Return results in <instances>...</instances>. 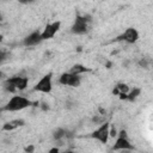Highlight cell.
<instances>
[{
	"mask_svg": "<svg viewBox=\"0 0 153 153\" xmlns=\"http://www.w3.org/2000/svg\"><path fill=\"white\" fill-rule=\"evenodd\" d=\"M29 78L24 75H13L11 78H6L2 81V86L7 92H16V91H24L27 87Z\"/></svg>",
	"mask_w": 153,
	"mask_h": 153,
	"instance_id": "obj_1",
	"label": "cell"
},
{
	"mask_svg": "<svg viewBox=\"0 0 153 153\" xmlns=\"http://www.w3.org/2000/svg\"><path fill=\"white\" fill-rule=\"evenodd\" d=\"M30 105H32L31 100L26 97L23 96H13L10 98V100L0 109V111H20L23 109L29 108Z\"/></svg>",
	"mask_w": 153,
	"mask_h": 153,
	"instance_id": "obj_2",
	"label": "cell"
},
{
	"mask_svg": "<svg viewBox=\"0 0 153 153\" xmlns=\"http://www.w3.org/2000/svg\"><path fill=\"white\" fill-rule=\"evenodd\" d=\"M91 19H88V17L86 16H76L74 22H73V25L71 27V32L74 33V35H84L87 32L88 30V22Z\"/></svg>",
	"mask_w": 153,
	"mask_h": 153,
	"instance_id": "obj_3",
	"label": "cell"
},
{
	"mask_svg": "<svg viewBox=\"0 0 153 153\" xmlns=\"http://www.w3.org/2000/svg\"><path fill=\"white\" fill-rule=\"evenodd\" d=\"M109 129H110V123L109 122H103L94 131H92L91 137L94 140H98L100 143H106L109 141L110 134H109Z\"/></svg>",
	"mask_w": 153,
	"mask_h": 153,
	"instance_id": "obj_4",
	"label": "cell"
},
{
	"mask_svg": "<svg viewBox=\"0 0 153 153\" xmlns=\"http://www.w3.org/2000/svg\"><path fill=\"white\" fill-rule=\"evenodd\" d=\"M33 90L37 92H42V93H50L53 90V74L48 73L43 75L38 80V82L33 86Z\"/></svg>",
	"mask_w": 153,
	"mask_h": 153,
	"instance_id": "obj_5",
	"label": "cell"
},
{
	"mask_svg": "<svg viewBox=\"0 0 153 153\" xmlns=\"http://www.w3.org/2000/svg\"><path fill=\"white\" fill-rule=\"evenodd\" d=\"M59 82L65 86H72V87H78L81 84V78L78 74H73L71 72L62 73L59 78Z\"/></svg>",
	"mask_w": 153,
	"mask_h": 153,
	"instance_id": "obj_6",
	"label": "cell"
},
{
	"mask_svg": "<svg viewBox=\"0 0 153 153\" xmlns=\"http://www.w3.org/2000/svg\"><path fill=\"white\" fill-rule=\"evenodd\" d=\"M61 27V22L60 20H56V22H53V23H49L45 25L44 30L41 32V36H42V39L45 41V39H50L53 38L56 32L60 30Z\"/></svg>",
	"mask_w": 153,
	"mask_h": 153,
	"instance_id": "obj_7",
	"label": "cell"
},
{
	"mask_svg": "<svg viewBox=\"0 0 153 153\" xmlns=\"http://www.w3.org/2000/svg\"><path fill=\"white\" fill-rule=\"evenodd\" d=\"M137 39H139V31L136 29H134V27L126 29L124 32L116 38V41H124V42H127L129 44L135 43Z\"/></svg>",
	"mask_w": 153,
	"mask_h": 153,
	"instance_id": "obj_8",
	"label": "cell"
},
{
	"mask_svg": "<svg viewBox=\"0 0 153 153\" xmlns=\"http://www.w3.org/2000/svg\"><path fill=\"white\" fill-rule=\"evenodd\" d=\"M114 151H131L134 149V146L130 143V141L128 140L127 136H121L117 135V139L112 146Z\"/></svg>",
	"mask_w": 153,
	"mask_h": 153,
	"instance_id": "obj_9",
	"label": "cell"
},
{
	"mask_svg": "<svg viewBox=\"0 0 153 153\" xmlns=\"http://www.w3.org/2000/svg\"><path fill=\"white\" fill-rule=\"evenodd\" d=\"M42 36H41V31L36 30V31H32L31 33H29L27 36L24 37L23 39V44L25 47H33V45H37L42 42Z\"/></svg>",
	"mask_w": 153,
	"mask_h": 153,
	"instance_id": "obj_10",
	"label": "cell"
},
{
	"mask_svg": "<svg viewBox=\"0 0 153 153\" xmlns=\"http://www.w3.org/2000/svg\"><path fill=\"white\" fill-rule=\"evenodd\" d=\"M24 124H25V122H24V120H22V118L12 120V121L6 122V123L2 126V130H5V131H12V130H14V129H17V128H19V127H23Z\"/></svg>",
	"mask_w": 153,
	"mask_h": 153,
	"instance_id": "obj_11",
	"label": "cell"
},
{
	"mask_svg": "<svg viewBox=\"0 0 153 153\" xmlns=\"http://www.w3.org/2000/svg\"><path fill=\"white\" fill-rule=\"evenodd\" d=\"M65 136H66V129L59 127V128H55V129L53 130V139H54L55 141H57V140H63Z\"/></svg>",
	"mask_w": 153,
	"mask_h": 153,
	"instance_id": "obj_12",
	"label": "cell"
},
{
	"mask_svg": "<svg viewBox=\"0 0 153 153\" xmlns=\"http://www.w3.org/2000/svg\"><path fill=\"white\" fill-rule=\"evenodd\" d=\"M90 69L88 68H86L85 66H82V65H80V63H76V65H74L72 68H71V73H73V74H78V75H80V74H82V73H85V72H88Z\"/></svg>",
	"mask_w": 153,
	"mask_h": 153,
	"instance_id": "obj_13",
	"label": "cell"
},
{
	"mask_svg": "<svg viewBox=\"0 0 153 153\" xmlns=\"http://www.w3.org/2000/svg\"><path fill=\"white\" fill-rule=\"evenodd\" d=\"M128 91H129V86H128L127 84H124V82H120V84H117V85L115 86L112 93L116 96V94H118V93H121V92L128 93Z\"/></svg>",
	"mask_w": 153,
	"mask_h": 153,
	"instance_id": "obj_14",
	"label": "cell"
},
{
	"mask_svg": "<svg viewBox=\"0 0 153 153\" xmlns=\"http://www.w3.org/2000/svg\"><path fill=\"white\" fill-rule=\"evenodd\" d=\"M141 93V88L139 87H134L131 91H128L127 93V100H130V102H134Z\"/></svg>",
	"mask_w": 153,
	"mask_h": 153,
	"instance_id": "obj_15",
	"label": "cell"
},
{
	"mask_svg": "<svg viewBox=\"0 0 153 153\" xmlns=\"http://www.w3.org/2000/svg\"><path fill=\"white\" fill-rule=\"evenodd\" d=\"M7 59H8V53H7L6 50L0 49V65H1L2 62H5Z\"/></svg>",
	"mask_w": 153,
	"mask_h": 153,
	"instance_id": "obj_16",
	"label": "cell"
},
{
	"mask_svg": "<svg viewBox=\"0 0 153 153\" xmlns=\"http://www.w3.org/2000/svg\"><path fill=\"white\" fill-rule=\"evenodd\" d=\"M139 66L142 67V68H148V67H149V61L143 57V59H141V60L139 61Z\"/></svg>",
	"mask_w": 153,
	"mask_h": 153,
	"instance_id": "obj_17",
	"label": "cell"
},
{
	"mask_svg": "<svg viewBox=\"0 0 153 153\" xmlns=\"http://www.w3.org/2000/svg\"><path fill=\"white\" fill-rule=\"evenodd\" d=\"M6 78H7V76H6V74H5V73H4V72L0 69V82H2V81L6 79Z\"/></svg>",
	"mask_w": 153,
	"mask_h": 153,
	"instance_id": "obj_18",
	"label": "cell"
},
{
	"mask_svg": "<svg viewBox=\"0 0 153 153\" xmlns=\"http://www.w3.org/2000/svg\"><path fill=\"white\" fill-rule=\"evenodd\" d=\"M20 4H24V5H27V4H31L33 0H18Z\"/></svg>",
	"mask_w": 153,
	"mask_h": 153,
	"instance_id": "obj_19",
	"label": "cell"
},
{
	"mask_svg": "<svg viewBox=\"0 0 153 153\" xmlns=\"http://www.w3.org/2000/svg\"><path fill=\"white\" fill-rule=\"evenodd\" d=\"M25 151H26V152H31V151H33V146H30V147H26V148H25Z\"/></svg>",
	"mask_w": 153,
	"mask_h": 153,
	"instance_id": "obj_20",
	"label": "cell"
},
{
	"mask_svg": "<svg viewBox=\"0 0 153 153\" xmlns=\"http://www.w3.org/2000/svg\"><path fill=\"white\" fill-rule=\"evenodd\" d=\"M49 152H59V148H57V147H55V148H51Z\"/></svg>",
	"mask_w": 153,
	"mask_h": 153,
	"instance_id": "obj_21",
	"label": "cell"
},
{
	"mask_svg": "<svg viewBox=\"0 0 153 153\" xmlns=\"http://www.w3.org/2000/svg\"><path fill=\"white\" fill-rule=\"evenodd\" d=\"M0 22H2V14H1V12H0Z\"/></svg>",
	"mask_w": 153,
	"mask_h": 153,
	"instance_id": "obj_22",
	"label": "cell"
}]
</instances>
